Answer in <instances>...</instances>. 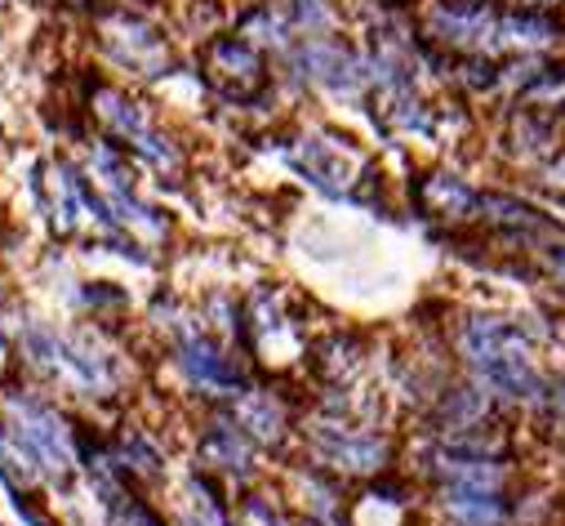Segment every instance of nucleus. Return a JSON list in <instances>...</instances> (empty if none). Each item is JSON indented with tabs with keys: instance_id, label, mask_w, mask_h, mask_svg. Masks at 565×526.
Here are the masks:
<instances>
[{
	"instance_id": "f257e3e1",
	"label": "nucleus",
	"mask_w": 565,
	"mask_h": 526,
	"mask_svg": "<svg viewBox=\"0 0 565 526\" xmlns=\"http://www.w3.org/2000/svg\"><path fill=\"white\" fill-rule=\"evenodd\" d=\"M463 348H468L472 366L486 375V383L499 388L503 398H534V392L543 388L516 326L494 322V317H472L463 326Z\"/></svg>"
},
{
	"instance_id": "f03ea898",
	"label": "nucleus",
	"mask_w": 565,
	"mask_h": 526,
	"mask_svg": "<svg viewBox=\"0 0 565 526\" xmlns=\"http://www.w3.org/2000/svg\"><path fill=\"white\" fill-rule=\"evenodd\" d=\"M6 411H10V429L28 442V451L41 460V469H50V473L63 477L76 464L72 433H67V424L50 407H41L36 398H28L23 388H14V392H6Z\"/></svg>"
},
{
	"instance_id": "7ed1b4c3",
	"label": "nucleus",
	"mask_w": 565,
	"mask_h": 526,
	"mask_svg": "<svg viewBox=\"0 0 565 526\" xmlns=\"http://www.w3.org/2000/svg\"><path fill=\"white\" fill-rule=\"evenodd\" d=\"M94 112L103 116V125L111 129V135L116 139H125L134 152H143V157H152L157 166H174L179 157H174V148L157 135V129L148 125V116H143V107H138V103H129L125 94H116V90H98L94 94Z\"/></svg>"
},
{
	"instance_id": "20e7f679",
	"label": "nucleus",
	"mask_w": 565,
	"mask_h": 526,
	"mask_svg": "<svg viewBox=\"0 0 565 526\" xmlns=\"http://www.w3.org/2000/svg\"><path fill=\"white\" fill-rule=\"evenodd\" d=\"M205 67H210V81L227 94V98H254L263 90V59L254 45L227 36V41H214L205 50Z\"/></svg>"
},
{
	"instance_id": "39448f33",
	"label": "nucleus",
	"mask_w": 565,
	"mask_h": 526,
	"mask_svg": "<svg viewBox=\"0 0 565 526\" xmlns=\"http://www.w3.org/2000/svg\"><path fill=\"white\" fill-rule=\"evenodd\" d=\"M103 45L111 50L116 63L143 72V76H157V72L170 67L166 41L148 23H138V19H111V23H103Z\"/></svg>"
},
{
	"instance_id": "423d86ee",
	"label": "nucleus",
	"mask_w": 565,
	"mask_h": 526,
	"mask_svg": "<svg viewBox=\"0 0 565 526\" xmlns=\"http://www.w3.org/2000/svg\"><path fill=\"white\" fill-rule=\"evenodd\" d=\"M433 28L459 45H477L481 36H499V23L481 0H441L433 10Z\"/></svg>"
},
{
	"instance_id": "0eeeda50",
	"label": "nucleus",
	"mask_w": 565,
	"mask_h": 526,
	"mask_svg": "<svg viewBox=\"0 0 565 526\" xmlns=\"http://www.w3.org/2000/svg\"><path fill=\"white\" fill-rule=\"evenodd\" d=\"M183 366H188V375L192 379H201L205 388H241V370L210 344V339H183Z\"/></svg>"
},
{
	"instance_id": "6e6552de",
	"label": "nucleus",
	"mask_w": 565,
	"mask_h": 526,
	"mask_svg": "<svg viewBox=\"0 0 565 526\" xmlns=\"http://www.w3.org/2000/svg\"><path fill=\"white\" fill-rule=\"evenodd\" d=\"M321 446L330 451V460L348 464V469H374L383 464V442L379 438H361V433H326Z\"/></svg>"
},
{
	"instance_id": "1a4fd4ad",
	"label": "nucleus",
	"mask_w": 565,
	"mask_h": 526,
	"mask_svg": "<svg viewBox=\"0 0 565 526\" xmlns=\"http://www.w3.org/2000/svg\"><path fill=\"white\" fill-rule=\"evenodd\" d=\"M423 192H428V206H433L437 214H468V210L481 206V197H477L468 183L450 179V175H433Z\"/></svg>"
},
{
	"instance_id": "9d476101",
	"label": "nucleus",
	"mask_w": 565,
	"mask_h": 526,
	"mask_svg": "<svg viewBox=\"0 0 565 526\" xmlns=\"http://www.w3.org/2000/svg\"><path fill=\"white\" fill-rule=\"evenodd\" d=\"M241 424H245V433L258 438V442H276V438H280V411H276L267 398H245V402H241Z\"/></svg>"
},
{
	"instance_id": "9b49d317",
	"label": "nucleus",
	"mask_w": 565,
	"mask_h": 526,
	"mask_svg": "<svg viewBox=\"0 0 565 526\" xmlns=\"http://www.w3.org/2000/svg\"><path fill=\"white\" fill-rule=\"evenodd\" d=\"M205 455L210 460H218L223 469H245V438L236 433V429H214L210 438H205Z\"/></svg>"
},
{
	"instance_id": "f8f14e48",
	"label": "nucleus",
	"mask_w": 565,
	"mask_h": 526,
	"mask_svg": "<svg viewBox=\"0 0 565 526\" xmlns=\"http://www.w3.org/2000/svg\"><path fill=\"white\" fill-rule=\"evenodd\" d=\"M552 269L565 277V250H552Z\"/></svg>"
},
{
	"instance_id": "ddd939ff",
	"label": "nucleus",
	"mask_w": 565,
	"mask_h": 526,
	"mask_svg": "<svg viewBox=\"0 0 565 526\" xmlns=\"http://www.w3.org/2000/svg\"><path fill=\"white\" fill-rule=\"evenodd\" d=\"M556 407H561V415H565V379H561V388H556Z\"/></svg>"
},
{
	"instance_id": "4468645a",
	"label": "nucleus",
	"mask_w": 565,
	"mask_h": 526,
	"mask_svg": "<svg viewBox=\"0 0 565 526\" xmlns=\"http://www.w3.org/2000/svg\"><path fill=\"white\" fill-rule=\"evenodd\" d=\"M530 6H547V0H530Z\"/></svg>"
}]
</instances>
